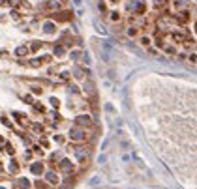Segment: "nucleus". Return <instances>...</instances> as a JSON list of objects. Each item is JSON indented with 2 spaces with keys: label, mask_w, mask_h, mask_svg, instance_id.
<instances>
[{
  "label": "nucleus",
  "mask_w": 197,
  "mask_h": 189,
  "mask_svg": "<svg viewBox=\"0 0 197 189\" xmlns=\"http://www.w3.org/2000/svg\"><path fill=\"white\" fill-rule=\"evenodd\" d=\"M53 19L54 21H69V19H72V13L69 11H60V13H54Z\"/></svg>",
  "instance_id": "obj_1"
},
{
  "label": "nucleus",
  "mask_w": 197,
  "mask_h": 189,
  "mask_svg": "<svg viewBox=\"0 0 197 189\" xmlns=\"http://www.w3.org/2000/svg\"><path fill=\"white\" fill-rule=\"evenodd\" d=\"M69 137L75 141H83L85 139V135H83V129H79V127H73L72 131H69Z\"/></svg>",
  "instance_id": "obj_2"
},
{
  "label": "nucleus",
  "mask_w": 197,
  "mask_h": 189,
  "mask_svg": "<svg viewBox=\"0 0 197 189\" xmlns=\"http://www.w3.org/2000/svg\"><path fill=\"white\" fill-rule=\"evenodd\" d=\"M75 157H77L79 161H85L88 157V150L87 148H77V150H75Z\"/></svg>",
  "instance_id": "obj_3"
},
{
  "label": "nucleus",
  "mask_w": 197,
  "mask_h": 189,
  "mask_svg": "<svg viewBox=\"0 0 197 189\" xmlns=\"http://www.w3.org/2000/svg\"><path fill=\"white\" fill-rule=\"evenodd\" d=\"M43 8L45 9H54V8H58V2L57 0H47V2L43 4Z\"/></svg>",
  "instance_id": "obj_4"
},
{
  "label": "nucleus",
  "mask_w": 197,
  "mask_h": 189,
  "mask_svg": "<svg viewBox=\"0 0 197 189\" xmlns=\"http://www.w3.org/2000/svg\"><path fill=\"white\" fill-rule=\"evenodd\" d=\"M77 124L79 126H85V124L90 126V118H88V116H79V118H77Z\"/></svg>",
  "instance_id": "obj_5"
},
{
  "label": "nucleus",
  "mask_w": 197,
  "mask_h": 189,
  "mask_svg": "<svg viewBox=\"0 0 197 189\" xmlns=\"http://www.w3.org/2000/svg\"><path fill=\"white\" fill-rule=\"evenodd\" d=\"M60 168H62L64 172H69V170H73V167H69V161H62V165H60Z\"/></svg>",
  "instance_id": "obj_6"
},
{
  "label": "nucleus",
  "mask_w": 197,
  "mask_h": 189,
  "mask_svg": "<svg viewBox=\"0 0 197 189\" xmlns=\"http://www.w3.org/2000/svg\"><path fill=\"white\" fill-rule=\"evenodd\" d=\"M17 185H19V189H28V187H30L27 180H19V182H17Z\"/></svg>",
  "instance_id": "obj_7"
},
{
  "label": "nucleus",
  "mask_w": 197,
  "mask_h": 189,
  "mask_svg": "<svg viewBox=\"0 0 197 189\" xmlns=\"http://www.w3.org/2000/svg\"><path fill=\"white\" fill-rule=\"evenodd\" d=\"M85 90H87L88 94H94V84H92V83H90V81H88V84H85Z\"/></svg>",
  "instance_id": "obj_8"
},
{
  "label": "nucleus",
  "mask_w": 197,
  "mask_h": 189,
  "mask_svg": "<svg viewBox=\"0 0 197 189\" xmlns=\"http://www.w3.org/2000/svg\"><path fill=\"white\" fill-rule=\"evenodd\" d=\"M135 11H137V13L141 15V13L145 11V4H143V2H141V4H137V6H135Z\"/></svg>",
  "instance_id": "obj_9"
},
{
  "label": "nucleus",
  "mask_w": 197,
  "mask_h": 189,
  "mask_svg": "<svg viewBox=\"0 0 197 189\" xmlns=\"http://www.w3.org/2000/svg\"><path fill=\"white\" fill-rule=\"evenodd\" d=\"M47 178H49V182H51V183H57V182H58V178L54 176L53 172H49V176H47Z\"/></svg>",
  "instance_id": "obj_10"
},
{
  "label": "nucleus",
  "mask_w": 197,
  "mask_h": 189,
  "mask_svg": "<svg viewBox=\"0 0 197 189\" xmlns=\"http://www.w3.org/2000/svg\"><path fill=\"white\" fill-rule=\"evenodd\" d=\"M32 170L36 172V174H39V172H42V167H39V163H36V165L32 167Z\"/></svg>",
  "instance_id": "obj_11"
},
{
  "label": "nucleus",
  "mask_w": 197,
  "mask_h": 189,
  "mask_svg": "<svg viewBox=\"0 0 197 189\" xmlns=\"http://www.w3.org/2000/svg\"><path fill=\"white\" fill-rule=\"evenodd\" d=\"M39 45H42L39 41H34V43H32V51H38V49H39Z\"/></svg>",
  "instance_id": "obj_12"
},
{
  "label": "nucleus",
  "mask_w": 197,
  "mask_h": 189,
  "mask_svg": "<svg viewBox=\"0 0 197 189\" xmlns=\"http://www.w3.org/2000/svg\"><path fill=\"white\" fill-rule=\"evenodd\" d=\"M54 53H57V54L60 56V54H62V53H64V49H62V47H54Z\"/></svg>",
  "instance_id": "obj_13"
},
{
  "label": "nucleus",
  "mask_w": 197,
  "mask_h": 189,
  "mask_svg": "<svg viewBox=\"0 0 197 189\" xmlns=\"http://www.w3.org/2000/svg\"><path fill=\"white\" fill-rule=\"evenodd\" d=\"M24 53H27V49H24V47H19L17 49V54H24Z\"/></svg>",
  "instance_id": "obj_14"
},
{
  "label": "nucleus",
  "mask_w": 197,
  "mask_h": 189,
  "mask_svg": "<svg viewBox=\"0 0 197 189\" xmlns=\"http://www.w3.org/2000/svg\"><path fill=\"white\" fill-rule=\"evenodd\" d=\"M45 32H53V24H45Z\"/></svg>",
  "instance_id": "obj_15"
},
{
  "label": "nucleus",
  "mask_w": 197,
  "mask_h": 189,
  "mask_svg": "<svg viewBox=\"0 0 197 189\" xmlns=\"http://www.w3.org/2000/svg\"><path fill=\"white\" fill-rule=\"evenodd\" d=\"M2 4H4V0H0V6H2Z\"/></svg>",
  "instance_id": "obj_16"
},
{
  "label": "nucleus",
  "mask_w": 197,
  "mask_h": 189,
  "mask_svg": "<svg viewBox=\"0 0 197 189\" xmlns=\"http://www.w3.org/2000/svg\"><path fill=\"white\" fill-rule=\"evenodd\" d=\"M111 2H118V0H111Z\"/></svg>",
  "instance_id": "obj_17"
}]
</instances>
